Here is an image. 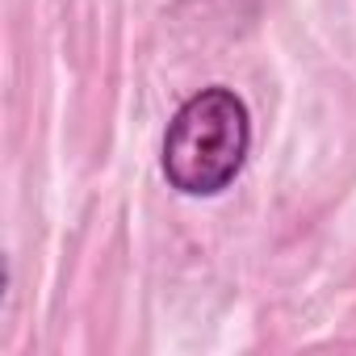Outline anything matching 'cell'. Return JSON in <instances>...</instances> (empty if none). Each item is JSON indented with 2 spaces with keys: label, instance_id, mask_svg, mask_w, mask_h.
<instances>
[{
  "label": "cell",
  "instance_id": "6da1fadb",
  "mask_svg": "<svg viewBox=\"0 0 356 356\" xmlns=\"http://www.w3.org/2000/svg\"><path fill=\"white\" fill-rule=\"evenodd\" d=\"M252 118L243 97L214 84L172 113L163 134V176L185 197L222 193L248 163Z\"/></svg>",
  "mask_w": 356,
  "mask_h": 356
}]
</instances>
